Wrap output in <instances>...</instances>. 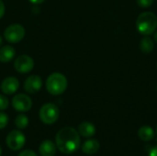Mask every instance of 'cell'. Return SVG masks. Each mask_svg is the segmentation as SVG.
I'll return each mask as SVG.
<instances>
[{
  "label": "cell",
  "mask_w": 157,
  "mask_h": 156,
  "mask_svg": "<svg viewBox=\"0 0 157 156\" xmlns=\"http://www.w3.org/2000/svg\"><path fill=\"white\" fill-rule=\"evenodd\" d=\"M56 146L59 151L65 154L76 152L80 147V135L76 130L71 127H65L60 130L55 137Z\"/></svg>",
  "instance_id": "obj_1"
},
{
  "label": "cell",
  "mask_w": 157,
  "mask_h": 156,
  "mask_svg": "<svg viewBox=\"0 0 157 156\" xmlns=\"http://www.w3.org/2000/svg\"><path fill=\"white\" fill-rule=\"evenodd\" d=\"M136 29L144 36L154 33L157 29V17L155 14L150 11L141 13L136 20Z\"/></svg>",
  "instance_id": "obj_2"
},
{
  "label": "cell",
  "mask_w": 157,
  "mask_h": 156,
  "mask_svg": "<svg viewBox=\"0 0 157 156\" xmlns=\"http://www.w3.org/2000/svg\"><path fill=\"white\" fill-rule=\"evenodd\" d=\"M67 88V78L61 73H53L46 80V89L53 96L62 95Z\"/></svg>",
  "instance_id": "obj_3"
},
{
  "label": "cell",
  "mask_w": 157,
  "mask_h": 156,
  "mask_svg": "<svg viewBox=\"0 0 157 156\" xmlns=\"http://www.w3.org/2000/svg\"><path fill=\"white\" fill-rule=\"evenodd\" d=\"M40 119L44 124H53L59 118L60 111L56 105L52 103L44 104L40 109Z\"/></svg>",
  "instance_id": "obj_4"
},
{
  "label": "cell",
  "mask_w": 157,
  "mask_h": 156,
  "mask_svg": "<svg viewBox=\"0 0 157 156\" xmlns=\"http://www.w3.org/2000/svg\"><path fill=\"white\" fill-rule=\"evenodd\" d=\"M25 36V29L20 24H11L9 25L4 32L5 39L10 43H17L23 40Z\"/></svg>",
  "instance_id": "obj_5"
},
{
  "label": "cell",
  "mask_w": 157,
  "mask_h": 156,
  "mask_svg": "<svg viewBox=\"0 0 157 156\" xmlns=\"http://www.w3.org/2000/svg\"><path fill=\"white\" fill-rule=\"evenodd\" d=\"M26 143L25 135L19 131H12L8 133L6 139V143L7 147L13 151L20 150Z\"/></svg>",
  "instance_id": "obj_6"
},
{
  "label": "cell",
  "mask_w": 157,
  "mask_h": 156,
  "mask_svg": "<svg viewBox=\"0 0 157 156\" xmlns=\"http://www.w3.org/2000/svg\"><path fill=\"white\" fill-rule=\"evenodd\" d=\"M12 106L18 112H27L32 107V100L25 94H18L12 98Z\"/></svg>",
  "instance_id": "obj_7"
},
{
  "label": "cell",
  "mask_w": 157,
  "mask_h": 156,
  "mask_svg": "<svg viewBox=\"0 0 157 156\" xmlns=\"http://www.w3.org/2000/svg\"><path fill=\"white\" fill-rule=\"evenodd\" d=\"M15 69L20 74H27L29 73L34 67V61L29 55L23 54L18 56L14 63Z\"/></svg>",
  "instance_id": "obj_8"
},
{
  "label": "cell",
  "mask_w": 157,
  "mask_h": 156,
  "mask_svg": "<svg viewBox=\"0 0 157 156\" xmlns=\"http://www.w3.org/2000/svg\"><path fill=\"white\" fill-rule=\"evenodd\" d=\"M42 87V80L39 75L33 74L29 76L24 83V89L29 94H35L39 92Z\"/></svg>",
  "instance_id": "obj_9"
},
{
  "label": "cell",
  "mask_w": 157,
  "mask_h": 156,
  "mask_svg": "<svg viewBox=\"0 0 157 156\" xmlns=\"http://www.w3.org/2000/svg\"><path fill=\"white\" fill-rule=\"evenodd\" d=\"M0 87H1V90L3 93H5L6 95H12L17 91V89L19 87V82H18L17 78H16L14 76H9L3 80Z\"/></svg>",
  "instance_id": "obj_10"
},
{
  "label": "cell",
  "mask_w": 157,
  "mask_h": 156,
  "mask_svg": "<svg viewBox=\"0 0 157 156\" xmlns=\"http://www.w3.org/2000/svg\"><path fill=\"white\" fill-rule=\"evenodd\" d=\"M39 152L41 156H54L56 153V146L52 141L46 140L40 143Z\"/></svg>",
  "instance_id": "obj_11"
},
{
  "label": "cell",
  "mask_w": 157,
  "mask_h": 156,
  "mask_svg": "<svg viewBox=\"0 0 157 156\" xmlns=\"http://www.w3.org/2000/svg\"><path fill=\"white\" fill-rule=\"evenodd\" d=\"M78 133L82 137L89 138L96 133V127L88 121H84L78 126Z\"/></svg>",
  "instance_id": "obj_12"
},
{
  "label": "cell",
  "mask_w": 157,
  "mask_h": 156,
  "mask_svg": "<svg viewBox=\"0 0 157 156\" xmlns=\"http://www.w3.org/2000/svg\"><path fill=\"white\" fill-rule=\"evenodd\" d=\"M16 50L10 45H5L0 48V62L8 63L15 57Z\"/></svg>",
  "instance_id": "obj_13"
},
{
  "label": "cell",
  "mask_w": 157,
  "mask_h": 156,
  "mask_svg": "<svg viewBox=\"0 0 157 156\" xmlns=\"http://www.w3.org/2000/svg\"><path fill=\"white\" fill-rule=\"evenodd\" d=\"M100 144L97 140L91 139L85 142L82 145V151L86 154H95L98 152Z\"/></svg>",
  "instance_id": "obj_14"
},
{
  "label": "cell",
  "mask_w": 157,
  "mask_h": 156,
  "mask_svg": "<svg viewBox=\"0 0 157 156\" xmlns=\"http://www.w3.org/2000/svg\"><path fill=\"white\" fill-rule=\"evenodd\" d=\"M138 136L144 142H150L155 137V131L149 126H143L138 131Z\"/></svg>",
  "instance_id": "obj_15"
},
{
  "label": "cell",
  "mask_w": 157,
  "mask_h": 156,
  "mask_svg": "<svg viewBox=\"0 0 157 156\" xmlns=\"http://www.w3.org/2000/svg\"><path fill=\"white\" fill-rule=\"evenodd\" d=\"M154 47H155V44H154V40L146 36V37H144L142 40H141V42H140V49L144 53H151L154 50Z\"/></svg>",
  "instance_id": "obj_16"
},
{
  "label": "cell",
  "mask_w": 157,
  "mask_h": 156,
  "mask_svg": "<svg viewBox=\"0 0 157 156\" xmlns=\"http://www.w3.org/2000/svg\"><path fill=\"white\" fill-rule=\"evenodd\" d=\"M28 124H29V119L26 115L20 114L17 116V118L15 119V125L19 130L25 129L28 126Z\"/></svg>",
  "instance_id": "obj_17"
},
{
  "label": "cell",
  "mask_w": 157,
  "mask_h": 156,
  "mask_svg": "<svg viewBox=\"0 0 157 156\" xmlns=\"http://www.w3.org/2000/svg\"><path fill=\"white\" fill-rule=\"evenodd\" d=\"M8 123V117L6 113L0 112V130L6 128Z\"/></svg>",
  "instance_id": "obj_18"
},
{
  "label": "cell",
  "mask_w": 157,
  "mask_h": 156,
  "mask_svg": "<svg viewBox=\"0 0 157 156\" xmlns=\"http://www.w3.org/2000/svg\"><path fill=\"white\" fill-rule=\"evenodd\" d=\"M7 107H8V99L5 96L0 95V111L6 109Z\"/></svg>",
  "instance_id": "obj_19"
},
{
  "label": "cell",
  "mask_w": 157,
  "mask_h": 156,
  "mask_svg": "<svg viewBox=\"0 0 157 156\" xmlns=\"http://www.w3.org/2000/svg\"><path fill=\"white\" fill-rule=\"evenodd\" d=\"M154 0H137V4L139 6L143 7V8H146L149 7L153 5Z\"/></svg>",
  "instance_id": "obj_20"
},
{
  "label": "cell",
  "mask_w": 157,
  "mask_h": 156,
  "mask_svg": "<svg viewBox=\"0 0 157 156\" xmlns=\"http://www.w3.org/2000/svg\"><path fill=\"white\" fill-rule=\"evenodd\" d=\"M18 156H37V154L32 150H25V151L21 152L18 154Z\"/></svg>",
  "instance_id": "obj_21"
},
{
  "label": "cell",
  "mask_w": 157,
  "mask_h": 156,
  "mask_svg": "<svg viewBox=\"0 0 157 156\" xmlns=\"http://www.w3.org/2000/svg\"><path fill=\"white\" fill-rule=\"evenodd\" d=\"M5 11H6V8H5V5L3 3L2 0H0V18L3 17V16L5 15Z\"/></svg>",
  "instance_id": "obj_22"
},
{
  "label": "cell",
  "mask_w": 157,
  "mask_h": 156,
  "mask_svg": "<svg viewBox=\"0 0 157 156\" xmlns=\"http://www.w3.org/2000/svg\"><path fill=\"white\" fill-rule=\"evenodd\" d=\"M149 156H157V145H155V147H153V148L150 150Z\"/></svg>",
  "instance_id": "obj_23"
},
{
  "label": "cell",
  "mask_w": 157,
  "mask_h": 156,
  "mask_svg": "<svg viewBox=\"0 0 157 156\" xmlns=\"http://www.w3.org/2000/svg\"><path fill=\"white\" fill-rule=\"evenodd\" d=\"M45 0H29V2H31L32 4H35V5H39V4H41L43 3Z\"/></svg>",
  "instance_id": "obj_24"
},
{
  "label": "cell",
  "mask_w": 157,
  "mask_h": 156,
  "mask_svg": "<svg viewBox=\"0 0 157 156\" xmlns=\"http://www.w3.org/2000/svg\"><path fill=\"white\" fill-rule=\"evenodd\" d=\"M154 39H155V40L157 42V30L155 31V36H154Z\"/></svg>",
  "instance_id": "obj_25"
},
{
  "label": "cell",
  "mask_w": 157,
  "mask_h": 156,
  "mask_svg": "<svg viewBox=\"0 0 157 156\" xmlns=\"http://www.w3.org/2000/svg\"><path fill=\"white\" fill-rule=\"evenodd\" d=\"M2 43H3V40H2V38H1V36H0V46L2 45Z\"/></svg>",
  "instance_id": "obj_26"
},
{
  "label": "cell",
  "mask_w": 157,
  "mask_h": 156,
  "mask_svg": "<svg viewBox=\"0 0 157 156\" xmlns=\"http://www.w3.org/2000/svg\"><path fill=\"white\" fill-rule=\"evenodd\" d=\"M2 154V149H1V147H0V156Z\"/></svg>",
  "instance_id": "obj_27"
},
{
  "label": "cell",
  "mask_w": 157,
  "mask_h": 156,
  "mask_svg": "<svg viewBox=\"0 0 157 156\" xmlns=\"http://www.w3.org/2000/svg\"><path fill=\"white\" fill-rule=\"evenodd\" d=\"M156 130H157V129H156Z\"/></svg>",
  "instance_id": "obj_28"
}]
</instances>
